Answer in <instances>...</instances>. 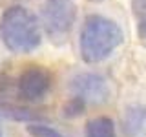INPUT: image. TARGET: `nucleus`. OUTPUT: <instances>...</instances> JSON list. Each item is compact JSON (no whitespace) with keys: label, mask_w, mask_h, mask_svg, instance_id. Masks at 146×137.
I'll return each instance as SVG.
<instances>
[{"label":"nucleus","mask_w":146,"mask_h":137,"mask_svg":"<svg viewBox=\"0 0 146 137\" xmlns=\"http://www.w3.org/2000/svg\"><path fill=\"white\" fill-rule=\"evenodd\" d=\"M122 44V31L113 20L100 15L86 18L80 29V55L88 64L108 59Z\"/></svg>","instance_id":"obj_1"},{"label":"nucleus","mask_w":146,"mask_h":137,"mask_svg":"<svg viewBox=\"0 0 146 137\" xmlns=\"http://www.w3.org/2000/svg\"><path fill=\"white\" fill-rule=\"evenodd\" d=\"M0 39L13 53H31L40 46L42 33L33 13L15 6L9 7L0 18Z\"/></svg>","instance_id":"obj_2"},{"label":"nucleus","mask_w":146,"mask_h":137,"mask_svg":"<svg viewBox=\"0 0 146 137\" xmlns=\"http://www.w3.org/2000/svg\"><path fill=\"white\" fill-rule=\"evenodd\" d=\"M77 9L73 0H46L42 6V24L53 39H62L75 24Z\"/></svg>","instance_id":"obj_3"},{"label":"nucleus","mask_w":146,"mask_h":137,"mask_svg":"<svg viewBox=\"0 0 146 137\" xmlns=\"http://www.w3.org/2000/svg\"><path fill=\"white\" fill-rule=\"evenodd\" d=\"M70 90L75 97H80L84 102L102 104L110 99L108 80L99 73H79L70 82Z\"/></svg>","instance_id":"obj_4"},{"label":"nucleus","mask_w":146,"mask_h":137,"mask_svg":"<svg viewBox=\"0 0 146 137\" xmlns=\"http://www.w3.org/2000/svg\"><path fill=\"white\" fill-rule=\"evenodd\" d=\"M49 90V75L38 66H31L18 79V91L27 100L42 99Z\"/></svg>","instance_id":"obj_5"},{"label":"nucleus","mask_w":146,"mask_h":137,"mask_svg":"<svg viewBox=\"0 0 146 137\" xmlns=\"http://www.w3.org/2000/svg\"><path fill=\"white\" fill-rule=\"evenodd\" d=\"M122 130L126 137L146 135V108L143 104H130L122 115Z\"/></svg>","instance_id":"obj_6"},{"label":"nucleus","mask_w":146,"mask_h":137,"mask_svg":"<svg viewBox=\"0 0 146 137\" xmlns=\"http://www.w3.org/2000/svg\"><path fill=\"white\" fill-rule=\"evenodd\" d=\"M86 137H115V124L110 117H95L86 124Z\"/></svg>","instance_id":"obj_7"},{"label":"nucleus","mask_w":146,"mask_h":137,"mask_svg":"<svg viewBox=\"0 0 146 137\" xmlns=\"http://www.w3.org/2000/svg\"><path fill=\"white\" fill-rule=\"evenodd\" d=\"M84 110H86V102H84V100H82L80 97H71L66 104H64L62 113H64L66 117L73 119V117L82 115V113H84Z\"/></svg>","instance_id":"obj_8"},{"label":"nucleus","mask_w":146,"mask_h":137,"mask_svg":"<svg viewBox=\"0 0 146 137\" xmlns=\"http://www.w3.org/2000/svg\"><path fill=\"white\" fill-rule=\"evenodd\" d=\"M27 134L31 137H62V134H58L55 128L48 124H40V122H31L27 126Z\"/></svg>","instance_id":"obj_9"},{"label":"nucleus","mask_w":146,"mask_h":137,"mask_svg":"<svg viewBox=\"0 0 146 137\" xmlns=\"http://www.w3.org/2000/svg\"><path fill=\"white\" fill-rule=\"evenodd\" d=\"M133 13L139 18L146 17V0H133Z\"/></svg>","instance_id":"obj_10"},{"label":"nucleus","mask_w":146,"mask_h":137,"mask_svg":"<svg viewBox=\"0 0 146 137\" xmlns=\"http://www.w3.org/2000/svg\"><path fill=\"white\" fill-rule=\"evenodd\" d=\"M139 35L143 39H146V17L139 18Z\"/></svg>","instance_id":"obj_11"},{"label":"nucleus","mask_w":146,"mask_h":137,"mask_svg":"<svg viewBox=\"0 0 146 137\" xmlns=\"http://www.w3.org/2000/svg\"><path fill=\"white\" fill-rule=\"evenodd\" d=\"M0 137H2V132H0Z\"/></svg>","instance_id":"obj_12"}]
</instances>
